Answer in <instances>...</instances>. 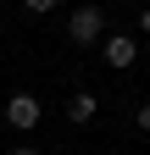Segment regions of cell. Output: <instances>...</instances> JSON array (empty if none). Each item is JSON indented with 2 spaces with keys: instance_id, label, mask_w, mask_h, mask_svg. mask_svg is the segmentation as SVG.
<instances>
[{
  "instance_id": "7a4b0ae2",
  "label": "cell",
  "mask_w": 150,
  "mask_h": 155,
  "mask_svg": "<svg viewBox=\"0 0 150 155\" xmlns=\"http://www.w3.org/2000/svg\"><path fill=\"white\" fill-rule=\"evenodd\" d=\"M6 122H11L17 133L39 127V100H33V94H11V100H6Z\"/></svg>"
},
{
  "instance_id": "3957f363",
  "label": "cell",
  "mask_w": 150,
  "mask_h": 155,
  "mask_svg": "<svg viewBox=\"0 0 150 155\" xmlns=\"http://www.w3.org/2000/svg\"><path fill=\"white\" fill-rule=\"evenodd\" d=\"M100 55H106V67H134L139 61V45H134V39H128V33H117V39H100Z\"/></svg>"
},
{
  "instance_id": "5b68a950",
  "label": "cell",
  "mask_w": 150,
  "mask_h": 155,
  "mask_svg": "<svg viewBox=\"0 0 150 155\" xmlns=\"http://www.w3.org/2000/svg\"><path fill=\"white\" fill-rule=\"evenodd\" d=\"M22 6H28L33 17H45V11H56V6H61V0H22Z\"/></svg>"
},
{
  "instance_id": "52a82bcc",
  "label": "cell",
  "mask_w": 150,
  "mask_h": 155,
  "mask_svg": "<svg viewBox=\"0 0 150 155\" xmlns=\"http://www.w3.org/2000/svg\"><path fill=\"white\" fill-rule=\"evenodd\" d=\"M11 155H39V150H33V144H17V150H11Z\"/></svg>"
},
{
  "instance_id": "6da1fadb",
  "label": "cell",
  "mask_w": 150,
  "mask_h": 155,
  "mask_svg": "<svg viewBox=\"0 0 150 155\" xmlns=\"http://www.w3.org/2000/svg\"><path fill=\"white\" fill-rule=\"evenodd\" d=\"M67 33L78 39V45H100V39H106V11L100 6H78L67 17Z\"/></svg>"
},
{
  "instance_id": "ba28073f",
  "label": "cell",
  "mask_w": 150,
  "mask_h": 155,
  "mask_svg": "<svg viewBox=\"0 0 150 155\" xmlns=\"http://www.w3.org/2000/svg\"><path fill=\"white\" fill-rule=\"evenodd\" d=\"M139 28H145V33H150V6H145V11H139Z\"/></svg>"
},
{
  "instance_id": "8992f818",
  "label": "cell",
  "mask_w": 150,
  "mask_h": 155,
  "mask_svg": "<svg viewBox=\"0 0 150 155\" xmlns=\"http://www.w3.org/2000/svg\"><path fill=\"white\" fill-rule=\"evenodd\" d=\"M134 127H139V133H150V105H139V111H134Z\"/></svg>"
},
{
  "instance_id": "277c9868",
  "label": "cell",
  "mask_w": 150,
  "mask_h": 155,
  "mask_svg": "<svg viewBox=\"0 0 150 155\" xmlns=\"http://www.w3.org/2000/svg\"><path fill=\"white\" fill-rule=\"evenodd\" d=\"M95 111H100V100H95V94H72V100H67V116H72V122H78V127H89V122H95Z\"/></svg>"
}]
</instances>
